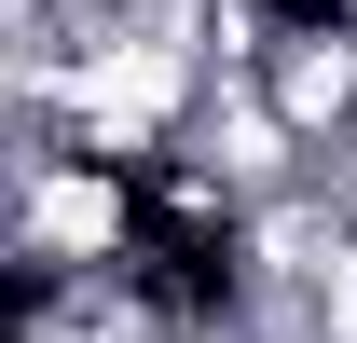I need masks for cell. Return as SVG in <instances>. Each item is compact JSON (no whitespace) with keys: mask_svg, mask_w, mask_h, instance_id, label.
Segmentation results:
<instances>
[{"mask_svg":"<svg viewBox=\"0 0 357 343\" xmlns=\"http://www.w3.org/2000/svg\"><path fill=\"white\" fill-rule=\"evenodd\" d=\"M151 247V178L96 165V151H14V275L28 289H83Z\"/></svg>","mask_w":357,"mask_h":343,"instance_id":"cell-1","label":"cell"},{"mask_svg":"<svg viewBox=\"0 0 357 343\" xmlns=\"http://www.w3.org/2000/svg\"><path fill=\"white\" fill-rule=\"evenodd\" d=\"M178 165H192V178H220L234 206H275V192H303V124H289L261 83H206L192 137H178Z\"/></svg>","mask_w":357,"mask_h":343,"instance_id":"cell-2","label":"cell"},{"mask_svg":"<svg viewBox=\"0 0 357 343\" xmlns=\"http://www.w3.org/2000/svg\"><path fill=\"white\" fill-rule=\"evenodd\" d=\"M178 343H261V330H248V316H192Z\"/></svg>","mask_w":357,"mask_h":343,"instance_id":"cell-3","label":"cell"}]
</instances>
